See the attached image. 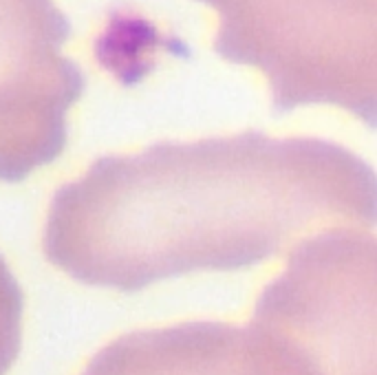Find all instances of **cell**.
I'll return each instance as SVG.
<instances>
[{
	"mask_svg": "<svg viewBox=\"0 0 377 375\" xmlns=\"http://www.w3.org/2000/svg\"><path fill=\"white\" fill-rule=\"evenodd\" d=\"M377 177L320 137L245 130L93 162L51 199L45 257L93 287L139 291L287 254L325 227H371Z\"/></svg>",
	"mask_w": 377,
	"mask_h": 375,
	"instance_id": "obj_1",
	"label": "cell"
},
{
	"mask_svg": "<svg viewBox=\"0 0 377 375\" xmlns=\"http://www.w3.org/2000/svg\"><path fill=\"white\" fill-rule=\"evenodd\" d=\"M22 289L0 257V375H5L20 353Z\"/></svg>",
	"mask_w": 377,
	"mask_h": 375,
	"instance_id": "obj_6",
	"label": "cell"
},
{
	"mask_svg": "<svg viewBox=\"0 0 377 375\" xmlns=\"http://www.w3.org/2000/svg\"><path fill=\"white\" fill-rule=\"evenodd\" d=\"M267 375H377V240L335 225L298 240L245 327Z\"/></svg>",
	"mask_w": 377,
	"mask_h": 375,
	"instance_id": "obj_2",
	"label": "cell"
},
{
	"mask_svg": "<svg viewBox=\"0 0 377 375\" xmlns=\"http://www.w3.org/2000/svg\"><path fill=\"white\" fill-rule=\"evenodd\" d=\"M71 22L53 0H0V181L16 183L62 155L84 75L62 53Z\"/></svg>",
	"mask_w": 377,
	"mask_h": 375,
	"instance_id": "obj_4",
	"label": "cell"
},
{
	"mask_svg": "<svg viewBox=\"0 0 377 375\" xmlns=\"http://www.w3.org/2000/svg\"><path fill=\"white\" fill-rule=\"evenodd\" d=\"M221 20L214 51L259 69L274 111L333 104L377 122V0H201Z\"/></svg>",
	"mask_w": 377,
	"mask_h": 375,
	"instance_id": "obj_3",
	"label": "cell"
},
{
	"mask_svg": "<svg viewBox=\"0 0 377 375\" xmlns=\"http://www.w3.org/2000/svg\"><path fill=\"white\" fill-rule=\"evenodd\" d=\"M82 375H267L245 327L192 320L124 333Z\"/></svg>",
	"mask_w": 377,
	"mask_h": 375,
	"instance_id": "obj_5",
	"label": "cell"
}]
</instances>
